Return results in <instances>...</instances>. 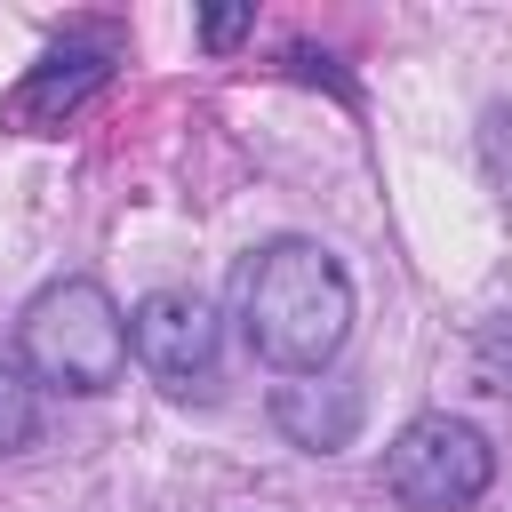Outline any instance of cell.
Returning a JSON list of instances; mask_svg holds the SVG:
<instances>
[{
	"mask_svg": "<svg viewBox=\"0 0 512 512\" xmlns=\"http://www.w3.org/2000/svg\"><path fill=\"white\" fill-rule=\"evenodd\" d=\"M232 312H240V336L264 368H328L352 336V280L344 264L320 248V240H272L240 264L232 280Z\"/></svg>",
	"mask_w": 512,
	"mask_h": 512,
	"instance_id": "obj_1",
	"label": "cell"
},
{
	"mask_svg": "<svg viewBox=\"0 0 512 512\" xmlns=\"http://www.w3.org/2000/svg\"><path fill=\"white\" fill-rule=\"evenodd\" d=\"M40 440V384L24 368H0V456Z\"/></svg>",
	"mask_w": 512,
	"mask_h": 512,
	"instance_id": "obj_6",
	"label": "cell"
},
{
	"mask_svg": "<svg viewBox=\"0 0 512 512\" xmlns=\"http://www.w3.org/2000/svg\"><path fill=\"white\" fill-rule=\"evenodd\" d=\"M200 32H208V40L224 48V40H240V32H248V8H216V16L200 24Z\"/></svg>",
	"mask_w": 512,
	"mask_h": 512,
	"instance_id": "obj_8",
	"label": "cell"
},
{
	"mask_svg": "<svg viewBox=\"0 0 512 512\" xmlns=\"http://www.w3.org/2000/svg\"><path fill=\"white\" fill-rule=\"evenodd\" d=\"M488 480H496V448L464 416H416L384 448V488L408 512H464L488 496Z\"/></svg>",
	"mask_w": 512,
	"mask_h": 512,
	"instance_id": "obj_3",
	"label": "cell"
},
{
	"mask_svg": "<svg viewBox=\"0 0 512 512\" xmlns=\"http://www.w3.org/2000/svg\"><path fill=\"white\" fill-rule=\"evenodd\" d=\"M16 352H24L32 384L104 392L128 368V320H120V304L96 280H48L24 304V320H16Z\"/></svg>",
	"mask_w": 512,
	"mask_h": 512,
	"instance_id": "obj_2",
	"label": "cell"
},
{
	"mask_svg": "<svg viewBox=\"0 0 512 512\" xmlns=\"http://www.w3.org/2000/svg\"><path fill=\"white\" fill-rule=\"evenodd\" d=\"M128 352L160 392L192 400V392L216 384V312L200 296H184V288H152L128 312Z\"/></svg>",
	"mask_w": 512,
	"mask_h": 512,
	"instance_id": "obj_4",
	"label": "cell"
},
{
	"mask_svg": "<svg viewBox=\"0 0 512 512\" xmlns=\"http://www.w3.org/2000/svg\"><path fill=\"white\" fill-rule=\"evenodd\" d=\"M104 80H112V40H64V48H48V56L0 96V128H16V136H56L80 104L104 96Z\"/></svg>",
	"mask_w": 512,
	"mask_h": 512,
	"instance_id": "obj_5",
	"label": "cell"
},
{
	"mask_svg": "<svg viewBox=\"0 0 512 512\" xmlns=\"http://www.w3.org/2000/svg\"><path fill=\"white\" fill-rule=\"evenodd\" d=\"M472 376H480V392L512 400V312L480 320V336H472Z\"/></svg>",
	"mask_w": 512,
	"mask_h": 512,
	"instance_id": "obj_7",
	"label": "cell"
}]
</instances>
